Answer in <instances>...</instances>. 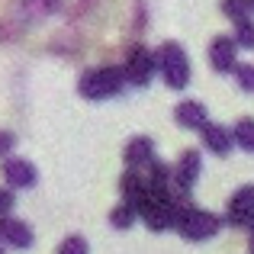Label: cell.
Returning <instances> with one entry per match:
<instances>
[{
	"label": "cell",
	"instance_id": "obj_1",
	"mask_svg": "<svg viewBox=\"0 0 254 254\" xmlns=\"http://www.w3.org/2000/svg\"><path fill=\"white\" fill-rule=\"evenodd\" d=\"M222 229V216L203 209V206H193V203H180L177 212V222H174V232L187 242H212Z\"/></svg>",
	"mask_w": 254,
	"mask_h": 254
},
{
	"label": "cell",
	"instance_id": "obj_2",
	"mask_svg": "<svg viewBox=\"0 0 254 254\" xmlns=\"http://www.w3.org/2000/svg\"><path fill=\"white\" fill-rule=\"evenodd\" d=\"M126 90V77L119 64H100V68H87L77 77V93L84 100H113Z\"/></svg>",
	"mask_w": 254,
	"mask_h": 254
},
{
	"label": "cell",
	"instance_id": "obj_3",
	"mask_svg": "<svg viewBox=\"0 0 254 254\" xmlns=\"http://www.w3.org/2000/svg\"><path fill=\"white\" fill-rule=\"evenodd\" d=\"M155 68L171 90H187L190 87V58H187L184 45L161 42L155 49Z\"/></svg>",
	"mask_w": 254,
	"mask_h": 254
},
{
	"label": "cell",
	"instance_id": "obj_4",
	"mask_svg": "<svg viewBox=\"0 0 254 254\" xmlns=\"http://www.w3.org/2000/svg\"><path fill=\"white\" fill-rule=\"evenodd\" d=\"M199 174H203V155H199L196 148H187L184 155H180V161L171 168V193L174 199H187L193 193V187H196Z\"/></svg>",
	"mask_w": 254,
	"mask_h": 254
},
{
	"label": "cell",
	"instance_id": "obj_5",
	"mask_svg": "<svg viewBox=\"0 0 254 254\" xmlns=\"http://www.w3.org/2000/svg\"><path fill=\"white\" fill-rule=\"evenodd\" d=\"M119 68H123L126 84H132V87H151V81H155V74H158L155 52H151L148 45H132L129 55H126V62L119 64Z\"/></svg>",
	"mask_w": 254,
	"mask_h": 254
},
{
	"label": "cell",
	"instance_id": "obj_6",
	"mask_svg": "<svg viewBox=\"0 0 254 254\" xmlns=\"http://www.w3.org/2000/svg\"><path fill=\"white\" fill-rule=\"evenodd\" d=\"M0 174H3L6 190H13V193H16V190H32V187L39 184L36 164L26 161V158H16V155L3 158V164H0Z\"/></svg>",
	"mask_w": 254,
	"mask_h": 254
},
{
	"label": "cell",
	"instance_id": "obj_7",
	"mask_svg": "<svg viewBox=\"0 0 254 254\" xmlns=\"http://www.w3.org/2000/svg\"><path fill=\"white\" fill-rule=\"evenodd\" d=\"M251 219H254V184H245V187H238V190L232 193L222 222L232 225V229H248Z\"/></svg>",
	"mask_w": 254,
	"mask_h": 254
},
{
	"label": "cell",
	"instance_id": "obj_8",
	"mask_svg": "<svg viewBox=\"0 0 254 254\" xmlns=\"http://www.w3.org/2000/svg\"><path fill=\"white\" fill-rule=\"evenodd\" d=\"M36 235H32L29 222L16 216H0V245L3 248H16V251H29Z\"/></svg>",
	"mask_w": 254,
	"mask_h": 254
},
{
	"label": "cell",
	"instance_id": "obj_9",
	"mask_svg": "<svg viewBox=\"0 0 254 254\" xmlns=\"http://www.w3.org/2000/svg\"><path fill=\"white\" fill-rule=\"evenodd\" d=\"M209 64L216 74H232L238 68V49L232 36H216L209 42Z\"/></svg>",
	"mask_w": 254,
	"mask_h": 254
},
{
	"label": "cell",
	"instance_id": "obj_10",
	"mask_svg": "<svg viewBox=\"0 0 254 254\" xmlns=\"http://www.w3.org/2000/svg\"><path fill=\"white\" fill-rule=\"evenodd\" d=\"M199 138H203L206 151H212L216 158H229L232 148H235V142H232V129L222 123H206L203 129H199Z\"/></svg>",
	"mask_w": 254,
	"mask_h": 254
},
{
	"label": "cell",
	"instance_id": "obj_11",
	"mask_svg": "<svg viewBox=\"0 0 254 254\" xmlns=\"http://www.w3.org/2000/svg\"><path fill=\"white\" fill-rule=\"evenodd\" d=\"M180 203H187V199H161V203L151 206L148 216H142V222L148 225L151 232H171V229H174V222H177Z\"/></svg>",
	"mask_w": 254,
	"mask_h": 254
},
{
	"label": "cell",
	"instance_id": "obj_12",
	"mask_svg": "<svg viewBox=\"0 0 254 254\" xmlns=\"http://www.w3.org/2000/svg\"><path fill=\"white\" fill-rule=\"evenodd\" d=\"M123 158H126V171H145V164L155 158V142L148 135H132L126 142Z\"/></svg>",
	"mask_w": 254,
	"mask_h": 254
},
{
	"label": "cell",
	"instance_id": "obj_13",
	"mask_svg": "<svg viewBox=\"0 0 254 254\" xmlns=\"http://www.w3.org/2000/svg\"><path fill=\"white\" fill-rule=\"evenodd\" d=\"M174 123L184 126V129H203V126L209 123V110H206V103H199V100H180V103L174 106Z\"/></svg>",
	"mask_w": 254,
	"mask_h": 254
},
{
	"label": "cell",
	"instance_id": "obj_14",
	"mask_svg": "<svg viewBox=\"0 0 254 254\" xmlns=\"http://www.w3.org/2000/svg\"><path fill=\"white\" fill-rule=\"evenodd\" d=\"M232 142H235V148L248 151V155H254V119H238L235 126H232Z\"/></svg>",
	"mask_w": 254,
	"mask_h": 254
},
{
	"label": "cell",
	"instance_id": "obj_15",
	"mask_svg": "<svg viewBox=\"0 0 254 254\" xmlns=\"http://www.w3.org/2000/svg\"><path fill=\"white\" fill-rule=\"evenodd\" d=\"M232 42H235V49H248L254 52V19H238L235 23V32H232Z\"/></svg>",
	"mask_w": 254,
	"mask_h": 254
},
{
	"label": "cell",
	"instance_id": "obj_16",
	"mask_svg": "<svg viewBox=\"0 0 254 254\" xmlns=\"http://www.w3.org/2000/svg\"><path fill=\"white\" fill-rule=\"evenodd\" d=\"M135 209H132L129 203H119V206H113V212H110V225L113 229H132V225H135Z\"/></svg>",
	"mask_w": 254,
	"mask_h": 254
},
{
	"label": "cell",
	"instance_id": "obj_17",
	"mask_svg": "<svg viewBox=\"0 0 254 254\" xmlns=\"http://www.w3.org/2000/svg\"><path fill=\"white\" fill-rule=\"evenodd\" d=\"M219 10H222V16H229L232 23H238V19H248V16H251L248 0H219Z\"/></svg>",
	"mask_w": 254,
	"mask_h": 254
},
{
	"label": "cell",
	"instance_id": "obj_18",
	"mask_svg": "<svg viewBox=\"0 0 254 254\" xmlns=\"http://www.w3.org/2000/svg\"><path fill=\"white\" fill-rule=\"evenodd\" d=\"M55 254H90V245H87L84 235H68L62 245H58Z\"/></svg>",
	"mask_w": 254,
	"mask_h": 254
},
{
	"label": "cell",
	"instance_id": "obj_19",
	"mask_svg": "<svg viewBox=\"0 0 254 254\" xmlns=\"http://www.w3.org/2000/svg\"><path fill=\"white\" fill-rule=\"evenodd\" d=\"M235 84H238V90H245V93H254V64H238L235 71Z\"/></svg>",
	"mask_w": 254,
	"mask_h": 254
},
{
	"label": "cell",
	"instance_id": "obj_20",
	"mask_svg": "<svg viewBox=\"0 0 254 254\" xmlns=\"http://www.w3.org/2000/svg\"><path fill=\"white\" fill-rule=\"evenodd\" d=\"M13 206H16V193L0 187V216H13Z\"/></svg>",
	"mask_w": 254,
	"mask_h": 254
},
{
	"label": "cell",
	"instance_id": "obj_21",
	"mask_svg": "<svg viewBox=\"0 0 254 254\" xmlns=\"http://www.w3.org/2000/svg\"><path fill=\"white\" fill-rule=\"evenodd\" d=\"M13 145H16V135H13V132H0V155H3V158H10Z\"/></svg>",
	"mask_w": 254,
	"mask_h": 254
},
{
	"label": "cell",
	"instance_id": "obj_22",
	"mask_svg": "<svg viewBox=\"0 0 254 254\" xmlns=\"http://www.w3.org/2000/svg\"><path fill=\"white\" fill-rule=\"evenodd\" d=\"M248 254H254V219L248 222Z\"/></svg>",
	"mask_w": 254,
	"mask_h": 254
},
{
	"label": "cell",
	"instance_id": "obj_23",
	"mask_svg": "<svg viewBox=\"0 0 254 254\" xmlns=\"http://www.w3.org/2000/svg\"><path fill=\"white\" fill-rule=\"evenodd\" d=\"M248 10H251V13H254V0H248Z\"/></svg>",
	"mask_w": 254,
	"mask_h": 254
},
{
	"label": "cell",
	"instance_id": "obj_24",
	"mask_svg": "<svg viewBox=\"0 0 254 254\" xmlns=\"http://www.w3.org/2000/svg\"><path fill=\"white\" fill-rule=\"evenodd\" d=\"M0 254H6V248H3V245H0Z\"/></svg>",
	"mask_w": 254,
	"mask_h": 254
}]
</instances>
